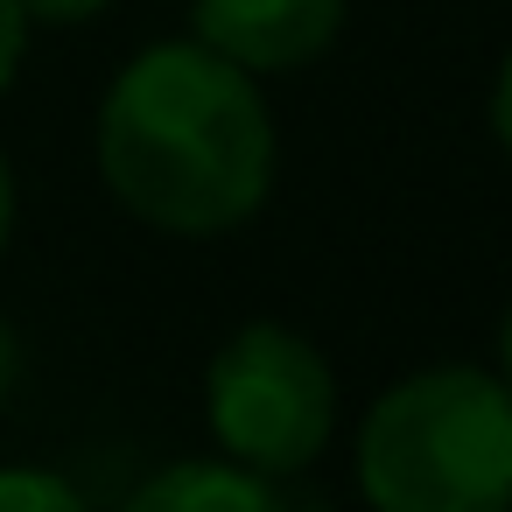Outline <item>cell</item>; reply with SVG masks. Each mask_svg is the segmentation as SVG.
I'll return each mask as SVG.
<instances>
[{
  "instance_id": "obj_1",
  "label": "cell",
  "mask_w": 512,
  "mask_h": 512,
  "mask_svg": "<svg viewBox=\"0 0 512 512\" xmlns=\"http://www.w3.org/2000/svg\"><path fill=\"white\" fill-rule=\"evenodd\" d=\"M99 176L113 204L155 232H239L274 190V113L260 78L197 36L148 43L99 99Z\"/></svg>"
},
{
  "instance_id": "obj_2",
  "label": "cell",
  "mask_w": 512,
  "mask_h": 512,
  "mask_svg": "<svg viewBox=\"0 0 512 512\" xmlns=\"http://www.w3.org/2000/svg\"><path fill=\"white\" fill-rule=\"evenodd\" d=\"M372 512H512V386L477 365L393 379L358 428Z\"/></svg>"
},
{
  "instance_id": "obj_3",
  "label": "cell",
  "mask_w": 512,
  "mask_h": 512,
  "mask_svg": "<svg viewBox=\"0 0 512 512\" xmlns=\"http://www.w3.org/2000/svg\"><path fill=\"white\" fill-rule=\"evenodd\" d=\"M204 414L232 463L260 477H295L337 435V372L302 330L260 316L211 351Z\"/></svg>"
},
{
  "instance_id": "obj_4",
  "label": "cell",
  "mask_w": 512,
  "mask_h": 512,
  "mask_svg": "<svg viewBox=\"0 0 512 512\" xmlns=\"http://www.w3.org/2000/svg\"><path fill=\"white\" fill-rule=\"evenodd\" d=\"M190 29L225 64H239L253 78H281V71L316 64L337 43L344 0H197Z\"/></svg>"
},
{
  "instance_id": "obj_5",
  "label": "cell",
  "mask_w": 512,
  "mask_h": 512,
  "mask_svg": "<svg viewBox=\"0 0 512 512\" xmlns=\"http://www.w3.org/2000/svg\"><path fill=\"white\" fill-rule=\"evenodd\" d=\"M120 512H288L274 477L232 463V456H190V463H162Z\"/></svg>"
},
{
  "instance_id": "obj_6",
  "label": "cell",
  "mask_w": 512,
  "mask_h": 512,
  "mask_svg": "<svg viewBox=\"0 0 512 512\" xmlns=\"http://www.w3.org/2000/svg\"><path fill=\"white\" fill-rule=\"evenodd\" d=\"M0 512H92V505L71 477L36 470V463H8L0 470Z\"/></svg>"
},
{
  "instance_id": "obj_7",
  "label": "cell",
  "mask_w": 512,
  "mask_h": 512,
  "mask_svg": "<svg viewBox=\"0 0 512 512\" xmlns=\"http://www.w3.org/2000/svg\"><path fill=\"white\" fill-rule=\"evenodd\" d=\"M22 50H29V15H22V0H0V92L15 85Z\"/></svg>"
},
{
  "instance_id": "obj_8",
  "label": "cell",
  "mask_w": 512,
  "mask_h": 512,
  "mask_svg": "<svg viewBox=\"0 0 512 512\" xmlns=\"http://www.w3.org/2000/svg\"><path fill=\"white\" fill-rule=\"evenodd\" d=\"M113 0H22V15H29V29L36 22H50V29H78V22H92V15H106Z\"/></svg>"
},
{
  "instance_id": "obj_9",
  "label": "cell",
  "mask_w": 512,
  "mask_h": 512,
  "mask_svg": "<svg viewBox=\"0 0 512 512\" xmlns=\"http://www.w3.org/2000/svg\"><path fill=\"white\" fill-rule=\"evenodd\" d=\"M491 127H498V148L512 155V50L498 64V85H491Z\"/></svg>"
},
{
  "instance_id": "obj_10",
  "label": "cell",
  "mask_w": 512,
  "mask_h": 512,
  "mask_svg": "<svg viewBox=\"0 0 512 512\" xmlns=\"http://www.w3.org/2000/svg\"><path fill=\"white\" fill-rule=\"evenodd\" d=\"M15 379H22V337H15L8 316H0V400L15 393Z\"/></svg>"
},
{
  "instance_id": "obj_11",
  "label": "cell",
  "mask_w": 512,
  "mask_h": 512,
  "mask_svg": "<svg viewBox=\"0 0 512 512\" xmlns=\"http://www.w3.org/2000/svg\"><path fill=\"white\" fill-rule=\"evenodd\" d=\"M8 239H15V169L0 155V253H8Z\"/></svg>"
},
{
  "instance_id": "obj_12",
  "label": "cell",
  "mask_w": 512,
  "mask_h": 512,
  "mask_svg": "<svg viewBox=\"0 0 512 512\" xmlns=\"http://www.w3.org/2000/svg\"><path fill=\"white\" fill-rule=\"evenodd\" d=\"M498 379L512 386V309H505V323H498Z\"/></svg>"
}]
</instances>
